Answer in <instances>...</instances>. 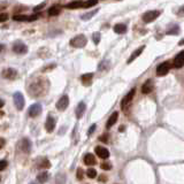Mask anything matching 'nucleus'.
I'll list each match as a JSON object with an SVG mask.
<instances>
[{
  "label": "nucleus",
  "instance_id": "1",
  "mask_svg": "<svg viewBox=\"0 0 184 184\" xmlns=\"http://www.w3.org/2000/svg\"><path fill=\"white\" fill-rule=\"evenodd\" d=\"M48 87H50V83L45 77H37L30 82L28 90L31 97L39 98V97H44L47 93Z\"/></svg>",
  "mask_w": 184,
  "mask_h": 184
},
{
  "label": "nucleus",
  "instance_id": "2",
  "mask_svg": "<svg viewBox=\"0 0 184 184\" xmlns=\"http://www.w3.org/2000/svg\"><path fill=\"white\" fill-rule=\"evenodd\" d=\"M87 43V39L84 35H77L75 36L72 39H70V46L72 47H76V48H81V47H84Z\"/></svg>",
  "mask_w": 184,
  "mask_h": 184
},
{
  "label": "nucleus",
  "instance_id": "3",
  "mask_svg": "<svg viewBox=\"0 0 184 184\" xmlns=\"http://www.w3.org/2000/svg\"><path fill=\"white\" fill-rule=\"evenodd\" d=\"M13 99H14V105L16 107V109H17V111H22V109L24 108V104H26L23 94H22L21 92H15Z\"/></svg>",
  "mask_w": 184,
  "mask_h": 184
},
{
  "label": "nucleus",
  "instance_id": "4",
  "mask_svg": "<svg viewBox=\"0 0 184 184\" xmlns=\"http://www.w3.org/2000/svg\"><path fill=\"white\" fill-rule=\"evenodd\" d=\"M135 93H136V89L133 87V89H131V91L128 92V94L122 99V101H121V108H122L123 111H125V109L128 108V106L130 105L132 98L135 97Z\"/></svg>",
  "mask_w": 184,
  "mask_h": 184
},
{
  "label": "nucleus",
  "instance_id": "5",
  "mask_svg": "<svg viewBox=\"0 0 184 184\" xmlns=\"http://www.w3.org/2000/svg\"><path fill=\"white\" fill-rule=\"evenodd\" d=\"M1 75H2V77H4V78L13 81V79L17 78L19 72H17V70H16V69H14V68H6V69H4V70H2Z\"/></svg>",
  "mask_w": 184,
  "mask_h": 184
},
{
  "label": "nucleus",
  "instance_id": "6",
  "mask_svg": "<svg viewBox=\"0 0 184 184\" xmlns=\"http://www.w3.org/2000/svg\"><path fill=\"white\" fill-rule=\"evenodd\" d=\"M160 15V12L159 11H149V12H146V13L143 15V21H144L145 23H151L153 21L155 20V19H158V16Z\"/></svg>",
  "mask_w": 184,
  "mask_h": 184
},
{
  "label": "nucleus",
  "instance_id": "7",
  "mask_svg": "<svg viewBox=\"0 0 184 184\" xmlns=\"http://www.w3.org/2000/svg\"><path fill=\"white\" fill-rule=\"evenodd\" d=\"M13 51L16 53V54H26V53L28 52V46H26L23 41L17 40V41L14 43Z\"/></svg>",
  "mask_w": 184,
  "mask_h": 184
},
{
  "label": "nucleus",
  "instance_id": "8",
  "mask_svg": "<svg viewBox=\"0 0 184 184\" xmlns=\"http://www.w3.org/2000/svg\"><path fill=\"white\" fill-rule=\"evenodd\" d=\"M38 19V15H14L13 20L16 22H33Z\"/></svg>",
  "mask_w": 184,
  "mask_h": 184
},
{
  "label": "nucleus",
  "instance_id": "9",
  "mask_svg": "<svg viewBox=\"0 0 184 184\" xmlns=\"http://www.w3.org/2000/svg\"><path fill=\"white\" fill-rule=\"evenodd\" d=\"M169 69H170V63H169V61H164L162 63H160L158 66V68H157V75H158V76H164V75L168 74Z\"/></svg>",
  "mask_w": 184,
  "mask_h": 184
},
{
  "label": "nucleus",
  "instance_id": "10",
  "mask_svg": "<svg viewBox=\"0 0 184 184\" xmlns=\"http://www.w3.org/2000/svg\"><path fill=\"white\" fill-rule=\"evenodd\" d=\"M41 111H43L41 105H40L39 103H36V104H33V105L29 107V116L30 118H36V116L40 115Z\"/></svg>",
  "mask_w": 184,
  "mask_h": 184
},
{
  "label": "nucleus",
  "instance_id": "11",
  "mask_svg": "<svg viewBox=\"0 0 184 184\" xmlns=\"http://www.w3.org/2000/svg\"><path fill=\"white\" fill-rule=\"evenodd\" d=\"M35 164H36V167L38 169H48V168H51V162L46 158H44V157L37 159Z\"/></svg>",
  "mask_w": 184,
  "mask_h": 184
},
{
  "label": "nucleus",
  "instance_id": "12",
  "mask_svg": "<svg viewBox=\"0 0 184 184\" xmlns=\"http://www.w3.org/2000/svg\"><path fill=\"white\" fill-rule=\"evenodd\" d=\"M19 147L22 152L24 153H29L31 151V142L28 139V138H23L21 139V142L19 143Z\"/></svg>",
  "mask_w": 184,
  "mask_h": 184
},
{
  "label": "nucleus",
  "instance_id": "13",
  "mask_svg": "<svg viewBox=\"0 0 184 184\" xmlns=\"http://www.w3.org/2000/svg\"><path fill=\"white\" fill-rule=\"evenodd\" d=\"M69 105V98H68V96H62L61 98L58 100V103H57V108L59 109V111H65L67 107Z\"/></svg>",
  "mask_w": 184,
  "mask_h": 184
},
{
  "label": "nucleus",
  "instance_id": "14",
  "mask_svg": "<svg viewBox=\"0 0 184 184\" xmlns=\"http://www.w3.org/2000/svg\"><path fill=\"white\" fill-rule=\"evenodd\" d=\"M45 129L46 131L48 133L53 132V130L55 129V118L53 116H48L46 118V122H45Z\"/></svg>",
  "mask_w": 184,
  "mask_h": 184
},
{
  "label": "nucleus",
  "instance_id": "15",
  "mask_svg": "<svg viewBox=\"0 0 184 184\" xmlns=\"http://www.w3.org/2000/svg\"><path fill=\"white\" fill-rule=\"evenodd\" d=\"M94 151H96V154L98 155L99 158L108 159V157H109V151H108L106 147H103V146H97Z\"/></svg>",
  "mask_w": 184,
  "mask_h": 184
},
{
  "label": "nucleus",
  "instance_id": "16",
  "mask_svg": "<svg viewBox=\"0 0 184 184\" xmlns=\"http://www.w3.org/2000/svg\"><path fill=\"white\" fill-rule=\"evenodd\" d=\"M184 65V52L183 51H181L179 53H177V55H176V58L174 60V67L175 68H182Z\"/></svg>",
  "mask_w": 184,
  "mask_h": 184
},
{
  "label": "nucleus",
  "instance_id": "17",
  "mask_svg": "<svg viewBox=\"0 0 184 184\" xmlns=\"http://www.w3.org/2000/svg\"><path fill=\"white\" fill-rule=\"evenodd\" d=\"M153 89H154V84H153L152 79H149V81H146L144 84H143V86H142V93L147 94V93H150V92L153 91Z\"/></svg>",
  "mask_w": 184,
  "mask_h": 184
},
{
  "label": "nucleus",
  "instance_id": "18",
  "mask_svg": "<svg viewBox=\"0 0 184 184\" xmlns=\"http://www.w3.org/2000/svg\"><path fill=\"white\" fill-rule=\"evenodd\" d=\"M144 50H145V46H144V45L140 46V47H138L136 51H133V52H132V54L130 55V58L128 59V61H127V62H128V63L130 65L132 61H135V60L137 59L138 57H139V55H140V54L143 53V51H144Z\"/></svg>",
  "mask_w": 184,
  "mask_h": 184
},
{
  "label": "nucleus",
  "instance_id": "19",
  "mask_svg": "<svg viewBox=\"0 0 184 184\" xmlns=\"http://www.w3.org/2000/svg\"><path fill=\"white\" fill-rule=\"evenodd\" d=\"M85 109H86V105L83 103V101H81L77 107H76V111H75V114H76V118H81L83 115H84V113H85Z\"/></svg>",
  "mask_w": 184,
  "mask_h": 184
},
{
  "label": "nucleus",
  "instance_id": "20",
  "mask_svg": "<svg viewBox=\"0 0 184 184\" xmlns=\"http://www.w3.org/2000/svg\"><path fill=\"white\" fill-rule=\"evenodd\" d=\"M118 112H114L108 118V120H107V123H106V128L107 129H109V128H112L113 125L116 123V121H118Z\"/></svg>",
  "mask_w": 184,
  "mask_h": 184
},
{
  "label": "nucleus",
  "instance_id": "21",
  "mask_svg": "<svg viewBox=\"0 0 184 184\" xmlns=\"http://www.w3.org/2000/svg\"><path fill=\"white\" fill-rule=\"evenodd\" d=\"M84 164L86 166H93V164H97V160L94 158V155L91 154V153H87L84 155Z\"/></svg>",
  "mask_w": 184,
  "mask_h": 184
},
{
  "label": "nucleus",
  "instance_id": "22",
  "mask_svg": "<svg viewBox=\"0 0 184 184\" xmlns=\"http://www.w3.org/2000/svg\"><path fill=\"white\" fill-rule=\"evenodd\" d=\"M48 178H50V174L47 171H41L40 174L37 175V182L39 184H44L48 181Z\"/></svg>",
  "mask_w": 184,
  "mask_h": 184
},
{
  "label": "nucleus",
  "instance_id": "23",
  "mask_svg": "<svg viewBox=\"0 0 184 184\" xmlns=\"http://www.w3.org/2000/svg\"><path fill=\"white\" fill-rule=\"evenodd\" d=\"M92 78H93V74H92V72H87V74H84V75H82V77H81V79H82V83H83V85H86V86H89L90 84H91Z\"/></svg>",
  "mask_w": 184,
  "mask_h": 184
},
{
  "label": "nucleus",
  "instance_id": "24",
  "mask_svg": "<svg viewBox=\"0 0 184 184\" xmlns=\"http://www.w3.org/2000/svg\"><path fill=\"white\" fill-rule=\"evenodd\" d=\"M128 31V28L125 24H122V23H118L114 26V32L118 33V35H123Z\"/></svg>",
  "mask_w": 184,
  "mask_h": 184
},
{
  "label": "nucleus",
  "instance_id": "25",
  "mask_svg": "<svg viewBox=\"0 0 184 184\" xmlns=\"http://www.w3.org/2000/svg\"><path fill=\"white\" fill-rule=\"evenodd\" d=\"M81 7H83V1H70V2H68L66 5V8L68 9H76V8H81Z\"/></svg>",
  "mask_w": 184,
  "mask_h": 184
},
{
  "label": "nucleus",
  "instance_id": "26",
  "mask_svg": "<svg viewBox=\"0 0 184 184\" xmlns=\"http://www.w3.org/2000/svg\"><path fill=\"white\" fill-rule=\"evenodd\" d=\"M109 67H111V65H109V61L108 60H104V61H101L100 63H99L98 66V70H103V72H105V70H108L109 69Z\"/></svg>",
  "mask_w": 184,
  "mask_h": 184
},
{
  "label": "nucleus",
  "instance_id": "27",
  "mask_svg": "<svg viewBox=\"0 0 184 184\" xmlns=\"http://www.w3.org/2000/svg\"><path fill=\"white\" fill-rule=\"evenodd\" d=\"M60 12H61V9H60L59 6H52L50 9H48V15L50 16H57V15H59Z\"/></svg>",
  "mask_w": 184,
  "mask_h": 184
},
{
  "label": "nucleus",
  "instance_id": "28",
  "mask_svg": "<svg viewBox=\"0 0 184 184\" xmlns=\"http://www.w3.org/2000/svg\"><path fill=\"white\" fill-rule=\"evenodd\" d=\"M98 13V9H94V11H91V12H89V13H86V14H83L81 17H82V20H90L92 16H94L96 14Z\"/></svg>",
  "mask_w": 184,
  "mask_h": 184
},
{
  "label": "nucleus",
  "instance_id": "29",
  "mask_svg": "<svg viewBox=\"0 0 184 184\" xmlns=\"http://www.w3.org/2000/svg\"><path fill=\"white\" fill-rule=\"evenodd\" d=\"M86 175H87L89 178H96L97 177V170L94 168H90V169H87V171H86Z\"/></svg>",
  "mask_w": 184,
  "mask_h": 184
},
{
  "label": "nucleus",
  "instance_id": "30",
  "mask_svg": "<svg viewBox=\"0 0 184 184\" xmlns=\"http://www.w3.org/2000/svg\"><path fill=\"white\" fill-rule=\"evenodd\" d=\"M92 40L96 45H98L100 43V32H93L92 33Z\"/></svg>",
  "mask_w": 184,
  "mask_h": 184
},
{
  "label": "nucleus",
  "instance_id": "31",
  "mask_svg": "<svg viewBox=\"0 0 184 184\" xmlns=\"http://www.w3.org/2000/svg\"><path fill=\"white\" fill-rule=\"evenodd\" d=\"M97 4H98V1H97V0H90V1L83 2V7H84V8H90V7L97 5Z\"/></svg>",
  "mask_w": 184,
  "mask_h": 184
},
{
  "label": "nucleus",
  "instance_id": "32",
  "mask_svg": "<svg viewBox=\"0 0 184 184\" xmlns=\"http://www.w3.org/2000/svg\"><path fill=\"white\" fill-rule=\"evenodd\" d=\"M178 31H179L178 26H173L170 29L167 30V33H168V35H176V33H178Z\"/></svg>",
  "mask_w": 184,
  "mask_h": 184
},
{
  "label": "nucleus",
  "instance_id": "33",
  "mask_svg": "<svg viewBox=\"0 0 184 184\" xmlns=\"http://www.w3.org/2000/svg\"><path fill=\"white\" fill-rule=\"evenodd\" d=\"M100 167L104 170H111L112 169V164H109V162H103V164H100Z\"/></svg>",
  "mask_w": 184,
  "mask_h": 184
},
{
  "label": "nucleus",
  "instance_id": "34",
  "mask_svg": "<svg viewBox=\"0 0 184 184\" xmlns=\"http://www.w3.org/2000/svg\"><path fill=\"white\" fill-rule=\"evenodd\" d=\"M83 177H84V170H83L82 168H78V169H77V179H78V181H82Z\"/></svg>",
  "mask_w": 184,
  "mask_h": 184
},
{
  "label": "nucleus",
  "instance_id": "35",
  "mask_svg": "<svg viewBox=\"0 0 184 184\" xmlns=\"http://www.w3.org/2000/svg\"><path fill=\"white\" fill-rule=\"evenodd\" d=\"M108 137H109L108 133H104V135H101V136L99 137V140L103 142V143H108Z\"/></svg>",
  "mask_w": 184,
  "mask_h": 184
},
{
  "label": "nucleus",
  "instance_id": "36",
  "mask_svg": "<svg viewBox=\"0 0 184 184\" xmlns=\"http://www.w3.org/2000/svg\"><path fill=\"white\" fill-rule=\"evenodd\" d=\"M7 166H8V162H7L6 160H0V171L6 169Z\"/></svg>",
  "mask_w": 184,
  "mask_h": 184
},
{
  "label": "nucleus",
  "instance_id": "37",
  "mask_svg": "<svg viewBox=\"0 0 184 184\" xmlns=\"http://www.w3.org/2000/svg\"><path fill=\"white\" fill-rule=\"evenodd\" d=\"M8 19H9V16H8V14L7 13L0 14V22H6Z\"/></svg>",
  "mask_w": 184,
  "mask_h": 184
},
{
  "label": "nucleus",
  "instance_id": "38",
  "mask_svg": "<svg viewBox=\"0 0 184 184\" xmlns=\"http://www.w3.org/2000/svg\"><path fill=\"white\" fill-rule=\"evenodd\" d=\"M46 5V2H41L40 5H38V6H36L35 8H33V12H38V11H40L41 8H44Z\"/></svg>",
  "mask_w": 184,
  "mask_h": 184
},
{
  "label": "nucleus",
  "instance_id": "39",
  "mask_svg": "<svg viewBox=\"0 0 184 184\" xmlns=\"http://www.w3.org/2000/svg\"><path fill=\"white\" fill-rule=\"evenodd\" d=\"M55 67H57V65H55V63H51V66L50 67H44V68H43V72H48V70H51V69H53V68H55Z\"/></svg>",
  "mask_w": 184,
  "mask_h": 184
},
{
  "label": "nucleus",
  "instance_id": "40",
  "mask_svg": "<svg viewBox=\"0 0 184 184\" xmlns=\"http://www.w3.org/2000/svg\"><path fill=\"white\" fill-rule=\"evenodd\" d=\"M96 128H97V125L92 124L91 127H90V129H89V131H87V136H91L92 132H94V130H96Z\"/></svg>",
  "mask_w": 184,
  "mask_h": 184
},
{
  "label": "nucleus",
  "instance_id": "41",
  "mask_svg": "<svg viewBox=\"0 0 184 184\" xmlns=\"http://www.w3.org/2000/svg\"><path fill=\"white\" fill-rule=\"evenodd\" d=\"M5 144H6V142H5V139L4 138H0V150L5 146Z\"/></svg>",
  "mask_w": 184,
  "mask_h": 184
},
{
  "label": "nucleus",
  "instance_id": "42",
  "mask_svg": "<svg viewBox=\"0 0 184 184\" xmlns=\"http://www.w3.org/2000/svg\"><path fill=\"white\" fill-rule=\"evenodd\" d=\"M99 181H100V182H106V181H107V177H106V176H100V177H99Z\"/></svg>",
  "mask_w": 184,
  "mask_h": 184
},
{
  "label": "nucleus",
  "instance_id": "43",
  "mask_svg": "<svg viewBox=\"0 0 184 184\" xmlns=\"http://www.w3.org/2000/svg\"><path fill=\"white\" fill-rule=\"evenodd\" d=\"M7 6V4L6 2H2V4H1V2H0V9H2V8H5V7Z\"/></svg>",
  "mask_w": 184,
  "mask_h": 184
},
{
  "label": "nucleus",
  "instance_id": "44",
  "mask_svg": "<svg viewBox=\"0 0 184 184\" xmlns=\"http://www.w3.org/2000/svg\"><path fill=\"white\" fill-rule=\"evenodd\" d=\"M4 105H5V101H4L2 99H0V108H1V107H4Z\"/></svg>",
  "mask_w": 184,
  "mask_h": 184
},
{
  "label": "nucleus",
  "instance_id": "45",
  "mask_svg": "<svg viewBox=\"0 0 184 184\" xmlns=\"http://www.w3.org/2000/svg\"><path fill=\"white\" fill-rule=\"evenodd\" d=\"M2 51H5V45L0 44V52H2Z\"/></svg>",
  "mask_w": 184,
  "mask_h": 184
},
{
  "label": "nucleus",
  "instance_id": "46",
  "mask_svg": "<svg viewBox=\"0 0 184 184\" xmlns=\"http://www.w3.org/2000/svg\"><path fill=\"white\" fill-rule=\"evenodd\" d=\"M4 115H5V113L2 112V111H0V118H2V116H4Z\"/></svg>",
  "mask_w": 184,
  "mask_h": 184
},
{
  "label": "nucleus",
  "instance_id": "47",
  "mask_svg": "<svg viewBox=\"0 0 184 184\" xmlns=\"http://www.w3.org/2000/svg\"><path fill=\"white\" fill-rule=\"evenodd\" d=\"M118 130H120V132L123 131V130H124V127H120V129H118Z\"/></svg>",
  "mask_w": 184,
  "mask_h": 184
},
{
  "label": "nucleus",
  "instance_id": "48",
  "mask_svg": "<svg viewBox=\"0 0 184 184\" xmlns=\"http://www.w3.org/2000/svg\"><path fill=\"white\" fill-rule=\"evenodd\" d=\"M31 184H33V183H31Z\"/></svg>",
  "mask_w": 184,
  "mask_h": 184
}]
</instances>
